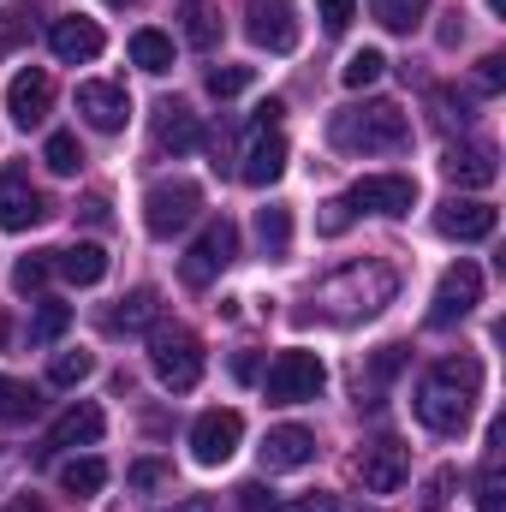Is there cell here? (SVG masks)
Returning <instances> with one entry per match:
<instances>
[{
	"instance_id": "cell-1",
	"label": "cell",
	"mask_w": 506,
	"mask_h": 512,
	"mask_svg": "<svg viewBox=\"0 0 506 512\" xmlns=\"http://www.w3.org/2000/svg\"><path fill=\"white\" fill-rule=\"evenodd\" d=\"M477 387H483L477 358H447V364H435V370L417 382L411 411H417L423 429H435V435H459V429L471 423V399H477Z\"/></svg>"
},
{
	"instance_id": "cell-2",
	"label": "cell",
	"mask_w": 506,
	"mask_h": 512,
	"mask_svg": "<svg viewBox=\"0 0 506 512\" xmlns=\"http://www.w3.org/2000/svg\"><path fill=\"white\" fill-rule=\"evenodd\" d=\"M328 137L346 155H399L411 149V120L399 102H364V108H340Z\"/></svg>"
},
{
	"instance_id": "cell-3",
	"label": "cell",
	"mask_w": 506,
	"mask_h": 512,
	"mask_svg": "<svg viewBox=\"0 0 506 512\" xmlns=\"http://www.w3.org/2000/svg\"><path fill=\"white\" fill-rule=\"evenodd\" d=\"M393 292H399V274L387 262H352L316 286V304L334 322H358V316H376L381 304H393Z\"/></svg>"
},
{
	"instance_id": "cell-4",
	"label": "cell",
	"mask_w": 506,
	"mask_h": 512,
	"mask_svg": "<svg viewBox=\"0 0 506 512\" xmlns=\"http://www.w3.org/2000/svg\"><path fill=\"white\" fill-rule=\"evenodd\" d=\"M149 364H155L161 387L191 393V387L203 382V364H209V358H203V340H197L191 328H179V322L167 328V322H161V328L149 334Z\"/></svg>"
},
{
	"instance_id": "cell-5",
	"label": "cell",
	"mask_w": 506,
	"mask_h": 512,
	"mask_svg": "<svg viewBox=\"0 0 506 512\" xmlns=\"http://www.w3.org/2000/svg\"><path fill=\"white\" fill-rule=\"evenodd\" d=\"M328 387V370H322V358L316 352H280L274 364H268V376H262V393H268V405H304V399H316Z\"/></svg>"
},
{
	"instance_id": "cell-6",
	"label": "cell",
	"mask_w": 506,
	"mask_h": 512,
	"mask_svg": "<svg viewBox=\"0 0 506 512\" xmlns=\"http://www.w3.org/2000/svg\"><path fill=\"white\" fill-rule=\"evenodd\" d=\"M197 215H203V191H197L191 179H161V185H149V197H143V227H149L155 239L185 233Z\"/></svg>"
},
{
	"instance_id": "cell-7",
	"label": "cell",
	"mask_w": 506,
	"mask_h": 512,
	"mask_svg": "<svg viewBox=\"0 0 506 512\" xmlns=\"http://www.w3.org/2000/svg\"><path fill=\"white\" fill-rule=\"evenodd\" d=\"M239 256V227L233 221H209L203 233H197V245L185 251V262H179V280L191 286V292H203V286H215L221 280V268Z\"/></svg>"
},
{
	"instance_id": "cell-8",
	"label": "cell",
	"mask_w": 506,
	"mask_h": 512,
	"mask_svg": "<svg viewBox=\"0 0 506 512\" xmlns=\"http://www.w3.org/2000/svg\"><path fill=\"white\" fill-rule=\"evenodd\" d=\"M477 304H483V268H477V262H453V268L441 274L435 298H429V328H453V322H465Z\"/></svg>"
},
{
	"instance_id": "cell-9",
	"label": "cell",
	"mask_w": 506,
	"mask_h": 512,
	"mask_svg": "<svg viewBox=\"0 0 506 512\" xmlns=\"http://www.w3.org/2000/svg\"><path fill=\"white\" fill-rule=\"evenodd\" d=\"M239 441H245V417L239 411H227V405H215V411H203L197 423H191V459L197 465H227L233 453H239Z\"/></svg>"
},
{
	"instance_id": "cell-10",
	"label": "cell",
	"mask_w": 506,
	"mask_h": 512,
	"mask_svg": "<svg viewBox=\"0 0 506 512\" xmlns=\"http://www.w3.org/2000/svg\"><path fill=\"white\" fill-rule=\"evenodd\" d=\"M245 36L268 54L298 48V6L292 0H245Z\"/></svg>"
},
{
	"instance_id": "cell-11",
	"label": "cell",
	"mask_w": 506,
	"mask_h": 512,
	"mask_svg": "<svg viewBox=\"0 0 506 512\" xmlns=\"http://www.w3.org/2000/svg\"><path fill=\"white\" fill-rule=\"evenodd\" d=\"M495 227H501V215H495V203H483V197H447V203L435 209V233H441V239H459V245L495 239Z\"/></svg>"
},
{
	"instance_id": "cell-12",
	"label": "cell",
	"mask_w": 506,
	"mask_h": 512,
	"mask_svg": "<svg viewBox=\"0 0 506 512\" xmlns=\"http://www.w3.org/2000/svg\"><path fill=\"white\" fill-rule=\"evenodd\" d=\"M54 209H48V197L30 185V173L24 167H0V227L6 233H24V227H36V221H48Z\"/></svg>"
},
{
	"instance_id": "cell-13",
	"label": "cell",
	"mask_w": 506,
	"mask_h": 512,
	"mask_svg": "<svg viewBox=\"0 0 506 512\" xmlns=\"http://www.w3.org/2000/svg\"><path fill=\"white\" fill-rule=\"evenodd\" d=\"M352 209H364V215H411V203H417V179L411 173H370V179H358L352 185V197H346Z\"/></svg>"
},
{
	"instance_id": "cell-14",
	"label": "cell",
	"mask_w": 506,
	"mask_h": 512,
	"mask_svg": "<svg viewBox=\"0 0 506 512\" xmlns=\"http://www.w3.org/2000/svg\"><path fill=\"white\" fill-rule=\"evenodd\" d=\"M102 429H108L102 405L78 399V405H66V411L48 423V435H42V459H48V453H66V447H96V441H102Z\"/></svg>"
},
{
	"instance_id": "cell-15",
	"label": "cell",
	"mask_w": 506,
	"mask_h": 512,
	"mask_svg": "<svg viewBox=\"0 0 506 512\" xmlns=\"http://www.w3.org/2000/svg\"><path fill=\"white\" fill-rule=\"evenodd\" d=\"M48 108H54V78L42 72V66H24L12 84H6V114H12V126L30 131L48 120Z\"/></svg>"
},
{
	"instance_id": "cell-16",
	"label": "cell",
	"mask_w": 506,
	"mask_h": 512,
	"mask_svg": "<svg viewBox=\"0 0 506 512\" xmlns=\"http://www.w3.org/2000/svg\"><path fill=\"white\" fill-rule=\"evenodd\" d=\"M48 48H54V60H66V66H90V60L108 48V36H102L96 18H54V24H48Z\"/></svg>"
},
{
	"instance_id": "cell-17",
	"label": "cell",
	"mask_w": 506,
	"mask_h": 512,
	"mask_svg": "<svg viewBox=\"0 0 506 512\" xmlns=\"http://www.w3.org/2000/svg\"><path fill=\"white\" fill-rule=\"evenodd\" d=\"M78 114H84L96 131H126V120H131L126 84H108V78H90V84H78Z\"/></svg>"
},
{
	"instance_id": "cell-18",
	"label": "cell",
	"mask_w": 506,
	"mask_h": 512,
	"mask_svg": "<svg viewBox=\"0 0 506 512\" xmlns=\"http://www.w3.org/2000/svg\"><path fill=\"white\" fill-rule=\"evenodd\" d=\"M358 477H364V489H370V495H393V489L405 483V447H399L393 435L370 441V447L358 453Z\"/></svg>"
},
{
	"instance_id": "cell-19",
	"label": "cell",
	"mask_w": 506,
	"mask_h": 512,
	"mask_svg": "<svg viewBox=\"0 0 506 512\" xmlns=\"http://www.w3.org/2000/svg\"><path fill=\"white\" fill-rule=\"evenodd\" d=\"M441 173H447L453 185H465V191H483V185L501 179V161H495L489 143H453L447 161H441Z\"/></svg>"
},
{
	"instance_id": "cell-20",
	"label": "cell",
	"mask_w": 506,
	"mask_h": 512,
	"mask_svg": "<svg viewBox=\"0 0 506 512\" xmlns=\"http://www.w3.org/2000/svg\"><path fill=\"white\" fill-rule=\"evenodd\" d=\"M286 161H292L286 137H280V131L268 126V131H256V137H251V149H245V167H239V179L262 191V185H274V179L286 173Z\"/></svg>"
},
{
	"instance_id": "cell-21",
	"label": "cell",
	"mask_w": 506,
	"mask_h": 512,
	"mask_svg": "<svg viewBox=\"0 0 506 512\" xmlns=\"http://www.w3.org/2000/svg\"><path fill=\"white\" fill-rule=\"evenodd\" d=\"M310 459H316V435H310V429H298V423L268 429V441H262V471H298V465H310Z\"/></svg>"
},
{
	"instance_id": "cell-22",
	"label": "cell",
	"mask_w": 506,
	"mask_h": 512,
	"mask_svg": "<svg viewBox=\"0 0 506 512\" xmlns=\"http://www.w3.org/2000/svg\"><path fill=\"white\" fill-rule=\"evenodd\" d=\"M161 322V292L155 286H137L126 292L114 310H108V334H143V328H155Z\"/></svg>"
},
{
	"instance_id": "cell-23",
	"label": "cell",
	"mask_w": 506,
	"mask_h": 512,
	"mask_svg": "<svg viewBox=\"0 0 506 512\" xmlns=\"http://www.w3.org/2000/svg\"><path fill=\"white\" fill-rule=\"evenodd\" d=\"M155 143H161V149H173V155L197 149V143H203L197 114H191L185 102H161V108H155Z\"/></svg>"
},
{
	"instance_id": "cell-24",
	"label": "cell",
	"mask_w": 506,
	"mask_h": 512,
	"mask_svg": "<svg viewBox=\"0 0 506 512\" xmlns=\"http://www.w3.org/2000/svg\"><path fill=\"white\" fill-rule=\"evenodd\" d=\"M54 268H60L72 286H96V280L108 274V251H102V245H66V251H54Z\"/></svg>"
},
{
	"instance_id": "cell-25",
	"label": "cell",
	"mask_w": 506,
	"mask_h": 512,
	"mask_svg": "<svg viewBox=\"0 0 506 512\" xmlns=\"http://www.w3.org/2000/svg\"><path fill=\"white\" fill-rule=\"evenodd\" d=\"M501 423L489 429V459H483V477H477V512H506V477H501Z\"/></svg>"
},
{
	"instance_id": "cell-26",
	"label": "cell",
	"mask_w": 506,
	"mask_h": 512,
	"mask_svg": "<svg viewBox=\"0 0 506 512\" xmlns=\"http://www.w3.org/2000/svg\"><path fill=\"white\" fill-rule=\"evenodd\" d=\"M256 245H262V256H286L292 251V209H286V203L256 209Z\"/></svg>"
},
{
	"instance_id": "cell-27",
	"label": "cell",
	"mask_w": 506,
	"mask_h": 512,
	"mask_svg": "<svg viewBox=\"0 0 506 512\" xmlns=\"http://www.w3.org/2000/svg\"><path fill=\"white\" fill-rule=\"evenodd\" d=\"M131 66H143L149 78L173 72V36H161V30H137V36H131Z\"/></svg>"
},
{
	"instance_id": "cell-28",
	"label": "cell",
	"mask_w": 506,
	"mask_h": 512,
	"mask_svg": "<svg viewBox=\"0 0 506 512\" xmlns=\"http://www.w3.org/2000/svg\"><path fill=\"white\" fill-rule=\"evenodd\" d=\"M102 483H108V465H102L96 453H84V459H66V465H60V489H66V495H78V501H90Z\"/></svg>"
},
{
	"instance_id": "cell-29",
	"label": "cell",
	"mask_w": 506,
	"mask_h": 512,
	"mask_svg": "<svg viewBox=\"0 0 506 512\" xmlns=\"http://www.w3.org/2000/svg\"><path fill=\"white\" fill-rule=\"evenodd\" d=\"M66 328H72V304H60V298H36V316H30V346H54Z\"/></svg>"
},
{
	"instance_id": "cell-30",
	"label": "cell",
	"mask_w": 506,
	"mask_h": 512,
	"mask_svg": "<svg viewBox=\"0 0 506 512\" xmlns=\"http://www.w3.org/2000/svg\"><path fill=\"white\" fill-rule=\"evenodd\" d=\"M36 411H42L36 387L18 382V376H0V423H30Z\"/></svg>"
},
{
	"instance_id": "cell-31",
	"label": "cell",
	"mask_w": 506,
	"mask_h": 512,
	"mask_svg": "<svg viewBox=\"0 0 506 512\" xmlns=\"http://www.w3.org/2000/svg\"><path fill=\"white\" fill-rule=\"evenodd\" d=\"M179 30H185L191 48H215V42H221V18H215L203 0H191V6L179 12Z\"/></svg>"
},
{
	"instance_id": "cell-32",
	"label": "cell",
	"mask_w": 506,
	"mask_h": 512,
	"mask_svg": "<svg viewBox=\"0 0 506 512\" xmlns=\"http://www.w3.org/2000/svg\"><path fill=\"white\" fill-rule=\"evenodd\" d=\"M423 12H429V0H376L381 30H393V36H411L423 24Z\"/></svg>"
},
{
	"instance_id": "cell-33",
	"label": "cell",
	"mask_w": 506,
	"mask_h": 512,
	"mask_svg": "<svg viewBox=\"0 0 506 512\" xmlns=\"http://www.w3.org/2000/svg\"><path fill=\"white\" fill-rule=\"evenodd\" d=\"M42 161H48V173L72 179V173L84 167V149H78V137H72V131H54V137L42 143Z\"/></svg>"
},
{
	"instance_id": "cell-34",
	"label": "cell",
	"mask_w": 506,
	"mask_h": 512,
	"mask_svg": "<svg viewBox=\"0 0 506 512\" xmlns=\"http://www.w3.org/2000/svg\"><path fill=\"white\" fill-rule=\"evenodd\" d=\"M381 72H387V54L381 48H358L346 66H340V78H346V90H370Z\"/></svg>"
},
{
	"instance_id": "cell-35",
	"label": "cell",
	"mask_w": 506,
	"mask_h": 512,
	"mask_svg": "<svg viewBox=\"0 0 506 512\" xmlns=\"http://www.w3.org/2000/svg\"><path fill=\"white\" fill-rule=\"evenodd\" d=\"M399 370H405V346H381V352H376V364H370V376L358 382V393H370V405H376V393H381L387 382H393Z\"/></svg>"
},
{
	"instance_id": "cell-36",
	"label": "cell",
	"mask_w": 506,
	"mask_h": 512,
	"mask_svg": "<svg viewBox=\"0 0 506 512\" xmlns=\"http://www.w3.org/2000/svg\"><path fill=\"white\" fill-rule=\"evenodd\" d=\"M48 274H54V251H36V256H24V262L12 268V286H18L24 298H36V292L48 286Z\"/></svg>"
},
{
	"instance_id": "cell-37",
	"label": "cell",
	"mask_w": 506,
	"mask_h": 512,
	"mask_svg": "<svg viewBox=\"0 0 506 512\" xmlns=\"http://www.w3.org/2000/svg\"><path fill=\"white\" fill-rule=\"evenodd\" d=\"M90 376H96V358L90 352H60L48 364V382L54 387H78V382H90Z\"/></svg>"
},
{
	"instance_id": "cell-38",
	"label": "cell",
	"mask_w": 506,
	"mask_h": 512,
	"mask_svg": "<svg viewBox=\"0 0 506 512\" xmlns=\"http://www.w3.org/2000/svg\"><path fill=\"white\" fill-rule=\"evenodd\" d=\"M251 66H209V78H203V84H209V96H215V102H227V96H245V90H251Z\"/></svg>"
},
{
	"instance_id": "cell-39",
	"label": "cell",
	"mask_w": 506,
	"mask_h": 512,
	"mask_svg": "<svg viewBox=\"0 0 506 512\" xmlns=\"http://www.w3.org/2000/svg\"><path fill=\"white\" fill-rule=\"evenodd\" d=\"M453 483H459V471H453V465H441V471L423 483V495H417V501H423V512H441V507H447V501H453Z\"/></svg>"
},
{
	"instance_id": "cell-40",
	"label": "cell",
	"mask_w": 506,
	"mask_h": 512,
	"mask_svg": "<svg viewBox=\"0 0 506 512\" xmlns=\"http://www.w3.org/2000/svg\"><path fill=\"white\" fill-rule=\"evenodd\" d=\"M18 42H30V18H24L18 6H0V60H6Z\"/></svg>"
},
{
	"instance_id": "cell-41",
	"label": "cell",
	"mask_w": 506,
	"mask_h": 512,
	"mask_svg": "<svg viewBox=\"0 0 506 512\" xmlns=\"http://www.w3.org/2000/svg\"><path fill=\"white\" fill-rule=\"evenodd\" d=\"M316 12H322V30H328V36H340V30L358 18V0H316Z\"/></svg>"
},
{
	"instance_id": "cell-42",
	"label": "cell",
	"mask_w": 506,
	"mask_h": 512,
	"mask_svg": "<svg viewBox=\"0 0 506 512\" xmlns=\"http://www.w3.org/2000/svg\"><path fill=\"white\" fill-rule=\"evenodd\" d=\"M167 477H173V471H167L161 459H137V465L126 471V483H131V489H161Z\"/></svg>"
},
{
	"instance_id": "cell-43",
	"label": "cell",
	"mask_w": 506,
	"mask_h": 512,
	"mask_svg": "<svg viewBox=\"0 0 506 512\" xmlns=\"http://www.w3.org/2000/svg\"><path fill=\"white\" fill-rule=\"evenodd\" d=\"M233 507H239V512H274L280 501H274L262 483H239V489H233Z\"/></svg>"
},
{
	"instance_id": "cell-44",
	"label": "cell",
	"mask_w": 506,
	"mask_h": 512,
	"mask_svg": "<svg viewBox=\"0 0 506 512\" xmlns=\"http://www.w3.org/2000/svg\"><path fill=\"white\" fill-rule=\"evenodd\" d=\"M274 512H340V501H334L328 489H316V495H298V501H280Z\"/></svg>"
},
{
	"instance_id": "cell-45",
	"label": "cell",
	"mask_w": 506,
	"mask_h": 512,
	"mask_svg": "<svg viewBox=\"0 0 506 512\" xmlns=\"http://www.w3.org/2000/svg\"><path fill=\"white\" fill-rule=\"evenodd\" d=\"M322 209H328V215H322V233H328V239H340V233L352 227V203H346V197H334V203H322Z\"/></svg>"
},
{
	"instance_id": "cell-46",
	"label": "cell",
	"mask_w": 506,
	"mask_h": 512,
	"mask_svg": "<svg viewBox=\"0 0 506 512\" xmlns=\"http://www.w3.org/2000/svg\"><path fill=\"white\" fill-rule=\"evenodd\" d=\"M477 84H483L489 96L506 84V60H501V54H483V60H477Z\"/></svg>"
},
{
	"instance_id": "cell-47",
	"label": "cell",
	"mask_w": 506,
	"mask_h": 512,
	"mask_svg": "<svg viewBox=\"0 0 506 512\" xmlns=\"http://www.w3.org/2000/svg\"><path fill=\"white\" fill-rule=\"evenodd\" d=\"M441 108H447V114H441V120H447V126H453V120H459V126H465V120H471V102H465V96H459V90H441Z\"/></svg>"
},
{
	"instance_id": "cell-48",
	"label": "cell",
	"mask_w": 506,
	"mask_h": 512,
	"mask_svg": "<svg viewBox=\"0 0 506 512\" xmlns=\"http://www.w3.org/2000/svg\"><path fill=\"white\" fill-rule=\"evenodd\" d=\"M233 376H239V382H256V352H239V358H233Z\"/></svg>"
},
{
	"instance_id": "cell-49",
	"label": "cell",
	"mask_w": 506,
	"mask_h": 512,
	"mask_svg": "<svg viewBox=\"0 0 506 512\" xmlns=\"http://www.w3.org/2000/svg\"><path fill=\"white\" fill-rule=\"evenodd\" d=\"M84 221H108V197H84Z\"/></svg>"
},
{
	"instance_id": "cell-50",
	"label": "cell",
	"mask_w": 506,
	"mask_h": 512,
	"mask_svg": "<svg viewBox=\"0 0 506 512\" xmlns=\"http://www.w3.org/2000/svg\"><path fill=\"white\" fill-rule=\"evenodd\" d=\"M6 512H48V507H42L36 495H18V501H12V507H6Z\"/></svg>"
},
{
	"instance_id": "cell-51",
	"label": "cell",
	"mask_w": 506,
	"mask_h": 512,
	"mask_svg": "<svg viewBox=\"0 0 506 512\" xmlns=\"http://www.w3.org/2000/svg\"><path fill=\"white\" fill-rule=\"evenodd\" d=\"M173 512H215V501H203V495H191V501H179Z\"/></svg>"
},
{
	"instance_id": "cell-52",
	"label": "cell",
	"mask_w": 506,
	"mask_h": 512,
	"mask_svg": "<svg viewBox=\"0 0 506 512\" xmlns=\"http://www.w3.org/2000/svg\"><path fill=\"white\" fill-rule=\"evenodd\" d=\"M489 12H501V0H489Z\"/></svg>"
},
{
	"instance_id": "cell-53",
	"label": "cell",
	"mask_w": 506,
	"mask_h": 512,
	"mask_svg": "<svg viewBox=\"0 0 506 512\" xmlns=\"http://www.w3.org/2000/svg\"><path fill=\"white\" fill-rule=\"evenodd\" d=\"M108 6H131V0H108Z\"/></svg>"
},
{
	"instance_id": "cell-54",
	"label": "cell",
	"mask_w": 506,
	"mask_h": 512,
	"mask_svg": "<svg viewBox=\"0 0 506 512\" xmlns=\"http://www.w3.org/2000/svg\"><path fill=\"white\" fill-rule=\"evenodd\" d=\"M0 340H6V322H0Z\"/></svg>"
}]
</instances>
